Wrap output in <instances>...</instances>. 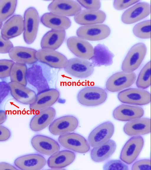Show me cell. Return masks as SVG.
<instances>
[{"mask_svg": "<svg viewBox=\"0 0 151 170\" xmlns=\"http://www.w3.org/2000/svg\"><path fill=\"white\" fill-rule=\"evenodd\" d=\"M147 52V48L143 43H137L129 50L122 66L123 71L131 72L137 69L143 60Z\"/></svg>", "mask_w": 151, "mask_h": 170, "instance_id": "cell-1", "label": "cell"}, {"mask_svg": "<svg viewBox=\"0 0 151 170\" xmlns=\"http://www.w3.org/2000/svg\"><path fill=\"white\" fill-rule=\"evenodd\" d=\"M107 97V94L105 90L96 87L84 88L79 92L77 96L78 102L86 106L100 105L106 100Z\"/></svg>", "mask_w": 151, "mask_h": 170, "instance_id": "cell-2", "label": "cell"}, {"mask_svg": "<svg viewBox=\"0 0 151 170\" xmlns=\"http://www.w3.org/2000/svg\"><path fill=\"white\" fill-rule=\"evenodd\" d=\"M23 37L28 44L32 43L37 35L39 17L36 9L33 7L28 8L25 12L24 17Z\"/></svg>", "mask_w": 151, "mask_h": 170, "instance_id": "cell-3", "label": "cell"}, {"mask_svg": "<svg viewBox=\"0 0 151 170\" xmlns=\"http://www.w3.org/2000/svg\"><path fill=\"white\" fill-rule=\"evenodd\" d=\"M68 74L74 77L84 78L91 76L94 71L92 63L87 60L74 58L68 60L64 68Z\"/></svg>", "mask_w": 151, "mask_h": 170, "instance_id": "cell-4", "label": "cell"}, {"mask_svg": "<svg viewBox=\"0 0 151 170\" xmlns=\"http://www.w3.org/2000/svg\"><path fill=\"white\" fill-rule=\"evenodd\" d=\"M58 140L64 148L74 151L85 153L90 149V145L82 136L76 133H68L60 135Z\"/></svg>", "mask_w": 151, "mask_h": 170, "instance_id": "cell-5", "label": "cell"}, {"mask_svg": "<svg viewBox=\"0 0 151 170\" xmlns=\"http://www.w3.org/2000/svg\"><path fill=\"white\" fill-rule=\"evenodd\" d=\"M109 27L104 24L84 25L77 30L76 34L81 38L90 41H98L104 39L110 35Z\"/></svg>", "mask_w": 151, "mask_h": 170, "instance_id": "cell-6", "label": "cell"}, {"mask_svg": "<svg viewBox=\"0 0 151 170\" xmlns=\"http://www.w3.org/2000/svg\"><path fill=\"white\" fill-rule=\"evenodd\" d=\"M136 77V74L133 72L122 71L116 73L108 79L106 88L111 92L119 91L131 86L135 81Z\"/></svg>", "mask_w": 151, "mask_h": 170, "instance_id": "cell-7", "label": "cell"}, {"mask_svg": "<svg viewBox=\"0 0 151 170\" xmlns=\"http://www.w3.org/2000/svg\"><path fill=\"white\" fill-rule=\"evenodd\" d=\"M36 56L40 62L57 69L64 68L68 60L62 54L55 50L42 48L37 51Z\"/></svg>", "mask_w": 151, "mask_h": 170, "instance_id": "cell-8", "label": "cell"}, {"mask_svg": "<svg viewBox=\"0 0 151 170\" xmlns=\"http://www.w3.org/2000/svg\"><path fill=\"white\" fill-rule=\"evenodd\" d=\"M118 98L122 103L138 105L147 104L151 100L150 94L148 92L137 88L122 90L119 93Z\"/></svg>", "mask_w": 151, "mask_h": 170, "instance_id": "cell-9", "label": "cell"}, {"mask_svg": "<svg viewBox=\"0 0 151 170\" xmlns=\"http://www.w3.org/2000/svg\"><path fill=\"white\" fill-rule=\"evenodd\" d=\"M114 131V126L111 122H107L103 123L90 133L88 137V142L92 148L101 145L109 140Z\"/></svg>", "mask_w": 151, "mask_h": 170, "instance_id": "cell-10", "label": "cell"}, {"mask_svg": "<svg viewBox=\"0 0 151 170\" xmlns=\"http://www.w3.org/2000/svg\"><path fill=\"white\" fill-rule=\"evenodd\" d=\"M60 93L55 89L50 88L43 90L36 95L34 101L29 105V109L33 112L50 107L58 99Z\"/></svg>", "mask_w": 151, "mask_h": 170, "instance_id": "cell-11", "label": "cell"}, {"mask_svg": "<svg viewBox=\"0 0 151 170\" xmlns=\"http://www.w3.org/2000/svg\"><path fill=\"white\" fill-rule=\"evenodd\" d=\"M144 143L143 138L136 136L131 137L126 143L121 151L120 158L124 162L130 164L137 159Z\"/></svg>", "mask_w": 151, "mask_h": 170, "instance_id": "cell-12", "label": "cell"}, {"mask_svg": "<svg viewBox=\"0 0 151 170\" xmlns=\"http://www.w3.org/2000/svg\"><path fill=\"white\" fill-rule=\"evenodd\" d=\"M70 50L78 58L90 60L94 55V48L88 41L78 37L72 36L67 41Z\"/></svg>", "mask_w": 151, "mask_h": 170, "instance_id": "cell-13", "label": "cell"}, {"mask_svg": "<svg viewBox=\"0 0 151 170\" xmlns=\"http://www.w3.org/2000/svg\"><path fill=\"white\" fill-rule=\"evenodd\" d=\"M48 9L51 13L65 17L75 16L81 9L78 2L70 0H54Z\"/></svg>", "mask_w": 151, "mask_h": 170, "instance_id": "cell-14", "label": "cell"}, {"mask_svg": "<svg viewBox=\"0 0 151 170\" xmlns=\"http://www.w3.org/2000/svg\"><path fill=\"white\" fill-rule=\"evenodd\" d=\"M150 13L149 4L145 2L139 3L124 12L122 16V21L125 24H133L146 17Z\"/></svg>", "mask_w": 151, "mask_h": 170, "instance_id": "cell-15", "label": "cell"}, {"mask_svg": "<svg viewBox=\"0 0 151 170\" xmlns=\"http://www.w3.org/2000/svg\"><path fill=\"white\" fill-rule=\"evenodd\" d=\"M78 122L75 117L67 115L57 118L52 122L49 127L50 132L58 135L69 133L77 127Z\"/></svg>", "mask_w": 151, "mask_h": 170, "instance_id": "cell-16", "label": "cell"}, {"mask_svg": "<svg viewBox=\"0 0 151 170\" xmlns=\"http://www.w3.org/2000/svg\"><path fill=\"white\" fill-rule=\"evenodd\" d=\"M32 145L38 152L47 156H51L59 151L58 143L53 139L42 135H37L32 138Z\"/></svg>", "mask_w": 151, "mask_h": 170, "instance_id": "cell-17", "label": "cell"}, {"mask_svg": "<svg viewBox=\"0 0 151 170\" xmlns=\"http://www.w3.org/2000/svg\"><path fill=\"white\" fill-rule=\"evenodd\" d=\"M8 85L12 95L18 102L30 105L34 101L36 94L32 90L17 82L11 81Z\"/></svg>", "mask_w": 151, "mask_h": 170, "instance_id": "cell-18", "label": "cell"}, {"mask_svg": "<svg viewBox=\"0 0 151 170\" xmlns=\"http://www.w3.org/2000/svg\"><path fill=\"white\" fill-rule=\"evenodd\" d=\"M46 160L41 155L33 154L24 155L17 158L15 165L22 170H38L42 168L46 164Z\"/></svg>", "mask_w": 151, "mask_h": 170, "instance_id": "cell-19", "label": "cell"}, {"mask_svg": "<svg viewBox=\"0 0 151 170\" xmlns=\"http://www.w3.org/2000/svg\"><path fill=\"white\" fill-rule=\"evenodd\" d=\"M24 29L22 17L19 15H15L9 19L3 25L1 34L4 39L9 40L19 35Z\"/></svg>", "mask_w": 151, "mask_h": 170, "instance_id": "cell-20", "label": "cell"}, {"mask_svg": "<svg viewBox=\"0 0 151 170\" xmlns=\"http://www.w3.org/2000/svg\"><path fill=\"white\" fill-rule=\"evenodd\" d=\"M144 114V110L141 107L122 104L114 110L113 115L117 120L130 121L140 118Z\"/></svg>", "mask_w": 151, "mask_h": 170, "instance_id": "cell-21", "label": "cell"}, {"mask_svg": "<svg viewBox=\"0 0 151 170\" xmlns=\"http://www.w3.org/2000/svg\"><path fill=\"white\" fill-rule=\"evenodd\" d=\"M106 17L105 13L101 10L86 9L81 10L77 14L74 16V19L77 23L84 25L102 23Z\"/></svg>", "mask_w": 151, "mask_h": 170, "instance_id": "cell-22", "label": "cell"}, {"mask_svg": "<svg viewBox=\"0 0 151 170\" xmlns=\"http://www.w3.org/2000/svg\"><path fill=\"white\" fill-rule=\"evenodd\" d=\"M55 114V109L51 107L39 111L31 119L29 124L30 128L36 132L43 129L52 122Z\"/></svg>", "mask_w": 151, "mask_h": 170, "instance_id": "cell-23", "label": "cell"}, {"mask_svg": "<svg viewBox=\"0 0 151 170\" xmlns=\"http://www.w3.org/2000/svg\"><path fill=\"white\" fill-rule=\"evenodd\" d=\"M36 52L32 48L17 46L12 48L9 54L11 59L17 63L30 64L38 61L36 56Z\"/></svg>", "mask_w": 151, "mask_h": 170, "instance_id": "cell-24", "label": "cell"}, {"mask_svg": "<svg viewBox=\"0 0 151 170\" xmlns=\"http://www.w3.org/2000/svg\"><path fill=\"white\" fill-rule=\"evenodd\" d=\"M40 20L46 27L56 30H65L69 28L71 24V21L68 17L51 12L43 14Z\"/></svg>", "mask_w": 151, "mask_h": 170, "instance_id": "cell-25", "label": "cell"}, {"mask_svg": "<svg viewBox=\"0 0 151 170\" xmlns=\"http://www.w3.org/2000/svg\"><path fill=\"white\" fill-rule=\"evenodd\" d=\"M150 119L139 118L126 123L124 127V130L127 135L130 136L145 135L150 132Z\"/></svg>", "mask_w": 151, "mask_h": 170, "instance_id": "cell-26", "label": "cell"}, {"mask_svg": "<svg viewBox=\"0 0 151 170\" xmlns=\"http://www.w3.org/2000/svg\"><path fill=\"white\" fill-rule=\"evenodd\" d=\"M75 158L72 151L63 150L58 151L51 155L47 161L48 166L52 169H61L72 163Z\"/></svg>", "mask_w": 151, "mask_h": 170, "instance_id": "cell-27", "label": "cell"}, {"mask_svg": "<svg viewBox=\"0 0 151 170\" xmlns=\"http://www.w3.org/2000/svg\"><path fill=\"white\" fill-rule=\"evenodd\" d=\"M65 37V30L52 29L47 32L43 36L41 42L42 48L55 50L63 43Z\"/></svg>", "mask_w": 151, "mask_h": 170, "instance_id": "cell-28", "label": "cell"}, {"mask_svg": "<svg viewBox=\"0 0 151 170\" xmlns=\"http://www.w3.org/2000/svg\"><path fill=\"white\" fill-rule=\"evenodd\" d=\"M113 54L105 45L99 44L94 48V55L91 59L93 66H108L113 62Z\"/></svg>", "mask_w": 151, "mask_h": 170, "instance_id": "cell-29", "label": "cell"}, {"mask_svg": "<svg viewBox=\"0 0 151 170\" xmlns=\"http://www.w3.org/2000/svg\"><path fill=\"white\" fill-rule=\"evenodd\" d=\"M116 147L115 142L109 140L105 143L94 147L91 150V159L96 162H101L107 159L113 153Z\"/></svg>", "mask_w": 151, "mask_h": 170, "instance_id": "cell-30", "label": "cell"}, {"mask_svg": "<svg viewBox=\"0 0 151 170\" xmlns=\"http://www.w3.org/2000/svg\"><path fill=\"white\" fill-rule=\"evenodd\" d=\"M27 69L26 64L14 63L10 73L11 82L19 83L26 86L27 84Z\"/></svg>", "mask_w": 151, "mask_h": 170, "instance_id": "cell-31", "label": "cell"}, {"mask_svg": "<svg viewBox=\"0 0 151 170\" xmlns=\"http://www.w3.org/2000/svg\"><path fill=\"white\" fill-rule=\"evenodd\" d=\"M137 87L141 89H145L151 84V62H148L140 72L136 81Z\"/></svg>", "mask_w": 151, "mask_h": 170, "instance_id": "cell-32", "label": "cell"}, {"mask_svg": "<svg viewBox=\"0 0 151 170\" xmlns=\"http://www.w3.org/2000/svg\"><path fill=\"white\" fill-rule=\"evenodd\" d=\"M17 3L15 0H0V21H5L14 13Z\"/></svg>", "mask_w": 151, "mask_h": 170, "instance_id": "cell-33", "label": "cell"}, {"mask_svg": "<svg viewBox=\"0 0 151 170\" xmlns=\"http://www.w3.org/2000/svg\"><path fill=\"white\" fill-rule=\"evenodd\" d=\"M150 20H145L136 24L133 29L134 35L142 39L150 38Z\"/></svg>", "mask_w": 151, "mask_h": 170, "instance_id": "cell-34", "label": "cell"}, {"mask_svg": "<svg viewBox=\"0 0 151 170\" xmlns=\"http://www.w3.org/2000/svg\"><path fill=\"white\" fill-rule=\"evenodd\" d=\"M14 63V62L11 60H0V78L10 76L12 68Z\"/></svg>", "mask_w": 151, "mask_h": 170, "instance_id": "cell-35", "label": "cell"}, {"mask_svg": "<svg viewBox=\"0 0 151 170\" xmlns=\"http://www.w3.org/2000/svg\"><path fill=\"white\" fill-rule=\"evenodd\" d=\"M104 170H126L129 169L128 167L121 161L112 160L108 161L104 166Z\"/></svg>", "mask_w": 151, "mask_h": 170, "instance_id": "cell-36", "label": "cell"}, {"mask_svg": "<svg viewBox=\"0 0 151 170\" xmlns=\"http://www.w3.org/2000/svg\"><path fill=\"white\" fill-rule=\"evenodd\" d=\"M77 1L82 7L86 9L98 10L100 8L101 3L99 0H77Z\"/></svg>", "mask_w": 151, "mask_h": 170, "instance_id": "cell-37", "label": "cell"}, {"mask_svg": "<svg viewBox=\"0 0 151 170\" xmlns=\"http://www.w3.org/2000/svg\"><path fill=\"white\" fill-rule=\"evenodd\" d=\"M151 161L149 159H142L135 162L132 165L133 170H150Z\"/></svg>", "mask_w": 151, "mask_h": 170, "instance_id": "cell-38", "label": "cell"}, {"mask_svg": "<svg viewBox=\"0 0 151 170\" xmlns=\"http://www.w3.org/2000/svg\"><path fill=\"white\" fill-rule=\"evenodd\" d=\"M139 0H114L113 6L118 10H121L136 3Z\"/></svg>", "mask_w": 151, "mask_h": 170, "instance_id": "cell-39", "label": "cell"}, {"mask_svg": "<svg viewBox=\"0 0 151 170\" xmlns=\"http://www.w3.org/2000/svg\"><path fill=\"white\" fill-rule=\"evenodd\" d=\"M13 46L12 43L10 41L5 39L0 35V53H9Z\"/></svg>", "mask_w": 151, "mask_h": 170, "instance_id": "cell-40", "label": "cell"}, {"mask_svg": "<svg viewBox=\"0 0 151 170\" xmlns=\"http://www.w3.org/2000/svg\"><path fill=\"white\" fill-rule=\"evenodd\" d=\"M11 133L9 129L5 127L0 125V141L8 140L10 137Z\"/></svg>", "mask_w": 151, "mask_h": 170, "instance_id": "cell-41", "label": "cell"}, {"mask_svg": "<svg viewBox=\"0 0 151 170\" xmlns=\"http://www.w3.org/2000/svg\"><path fill=\"white\" fill-rule=\"evenodd\" d=\"M9 90L8 85L5 82H0V102L3 99L4 96L7 94L8 91Z\"/></svg>", "mask_w": 151, "mask_h": 170, "instance_id": "cell-42", "label": "cell"}, {"mask_svg": "<svg viewBox=\"0 0 151 170\" xmlns=\"http://www.w3.org/2000/svg\"><path fill=\"white\" fill-rule=\"evenodd\" d=\"M15 167L9 163H0V170H17Z\"/></svg>", "mask_w": 151, "mask_h": 170, "instance_id": "cell-43", "label": "cell"}, {"mask_svg": "<svg viewBox=\"0 0 151 170\" xmlns=\"http://www.w3.org/2000/svg\"><path fill=\"white\" fill-rule=\"evenodd\" d=\"M7 117L6 113L2 110H0V124H2L6 120Z\"/></svg>", "mask_w": 151, "mask_h": 170, "instance_id": "cell-44", "label": "cell"}, {"mask_svg": "<svg viewBox=\"0 0 151 170\" xmlns=\"http://www.w3.org/2000/svg\"><path fill=\"white\" fill-rule=\"evenodd\" d=\"M2 25V22L0 21V29L1 28Z\"/></svg>", "mask_w": 151, "mask_h": 170, "instance_id": "cell-45", "label": "cell"}]
</instances>
